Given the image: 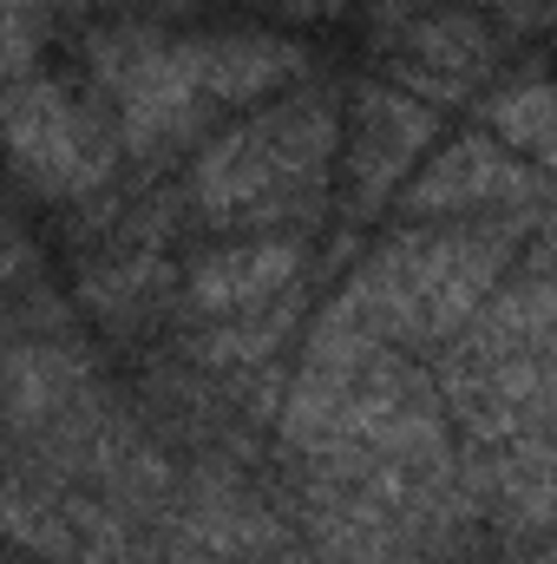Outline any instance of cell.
Wrapping results in <instances>:
<instances>
[{
  "mask_svg": "<svg viewBox=\"0 0 557 564\" xmlns=\"http://www.w3.org/2000/svg\"><path fill=\"white\" fill-rule=\"evenodd\" d=\"M433 139V99L401 86H361L348 119V197L354 210H374L394 184H407L419 151Z\"/></svg>",
  "mask_w": 557,
  "mask_h": 564,
  "instance_id": "5b68a950",
  "label": "cell"
},
{
  "mask_svg": "<svg viewBox=\"0 0 557 564\" xmlns=\"http://www.w3.org/2000/svg\"><path fill=\"white\" fill-rule=\"evenodd\" d=\"M341 139L328 93H288L250 126H230L190 164V204L197 217L223 230H288L315 217L321 177Z\"/></svg>",
  "mask_w": 557,
  "mask_h": 564,
  "instance_id": "7a4b0ae2",
  "label": "cell"
},
{
  "mask_svg": "<svg viewBox=\"0 0 557 564\" xmlns=\"http://www.w3.org/2000/svg\"><path fill=\"white\" fill-rule=\"evenodd\" d=\"M190 46H197V73L217 112L270 99L282 86H295L308 66V53L282 33H190Z\"/></svg>",
  "mask_w": 557,
  "mask_h": 564,
  "instance_id": "9c48e42d",
  "label": "cell"
},
{
  "mask_svg": "<svg viewBox=\"0 0 557 564\" xmlns=\"http://www.w3.org/2000/svg\"><path fill=\"white\" fill-rule=\"evenodd\" d=\"M387 53L419 99H459L492 66L485 20H472L466 7H426L407 20H387Z\"/></svg>",
  "mask_w": 557,
  "mask_h": 564,
  "instance_id": "8992f818",
  "label": "cell"
},
{
  "mask_svg": "<svg viewBox=\"0 0 557 564\" xmlns=\"http://www.w3.org/2000/svg\"><path fill=\"white\" fill-rule=\"evenodd\" d=\"M492 132L512 144L525 164L557 171V79H512L492 106H485Z\"/></svg>",
  "mask_w": 557,
  "mask_h": 564,
  "instance_id": "30bf717a",
  "label": "cell"
},
{
  "mask_svg": "<svg viewBox=\"0 0 557 564\" xmlns=\"http://www.w3.org/2000/svg\"><path fill=\"white\" fill-rule=\"evenodd\" d=\"M7 126H13V158L40 191H86L112 171V119H99L92 106H79L66 86L53 79H26L13 73V99H7Z\"/></svg>",
  "mask_w": 557,
  "mask_h": 564,
  "instance_id": "277c9868",
  "label": "cell"
},
{
  "mask_svg": "<svg viewBox=\"0 0 557 564\" xmlns=\"http://www.w3.org/2000/svg\"><path fill=\"white\" fill-rule=\"evenodd\" d=\"M92 79L112 99V126L132 151H171L197 139L204 119L217 112L197 73L190 33H151V26H106L86 40Z\"/></svg>",
  "mask_w": 557,
  "mask_h": 564,
  "instance_id": "3957f363",
  "label": "cell"
},
{
  "mask_svg": "<svg viewBox=\"0 0 557 564\" xmlns=\"http://www.w3.org/2000/svg\"><path fill=\"white\" fill-rule=\"evenodd\" d=\"M518 197H538V171L518 151H505V139H452L401 191L414 217H459V210L518 204Z\"/></svg>",
  "mask_w": 557,
  "mask_h": 564,
  "instance_id": "52a82bcc",
  "label": "cell"
},
{
  "mask_svg": "<svg viewBox=\"0 0 557 564\" xmlns=\"http://www.w3.org/2000/svg\"><path fill=\"white\" fill-rule=\"evenodd\" d=\"M295 270H302V250L288 237H243V243H223V250L197 257L184 289H190V308L197 315L243 322L263 302H276L282 289L295 282Z\"/></svg>",
  "mask_w": 557,
  "mask_h": 564,
  "instance_id": "ba28073f",
  "label": "cell"
},
{
  "mask_svg": "<svg viewBox=\"0 0 557 564\" xmlns=\"http://www.w3.org/2000/svg\"><path fill=\"white\" fill-rule=\"evenodd\" d=\"M505 257H512V237H466V230L401 237L321 308L315 341L321 348L452 341L485 308Z\"/></svg>",
  "mask_w": 557,
  "mask_h": 564,
  "instance_id": "6da1fadb",
  "label": "cell"
}]
</instances>
